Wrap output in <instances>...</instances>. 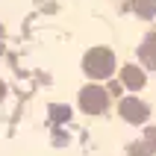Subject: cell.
Here are the masks:
<instances>
[{
    "label": "cell",
    "instance_id": "6da1fadb",
    "mask_svg": "<svg viewBox=\"0 0 156 156\" xmlns=\"http://www.w3.org/2000/svg\"><path fill=\"white\" fill-rule=\"evenodd\" d=\"M83 68L91 80H106L112 77L115 71V53L109 47H91V50L83 56Z\"/></svg>",
    "mask_w": 156,
    "mask_h": 156
},
{
    "label": "cell",
    "instance_id": "7a4b0ae2",
    "mask_svg": "<svg viewBox=\"0 0 156 156\" xmlns=\"http://www.w3.org/2000/svg\"><path fill=\"white\" fill-rule=\"evenodd\" d=\"M109 106V91L100 86H86L80 91V109L86 115H100Z\"/></svg>",
    "mask_w": 156,
    "mask_h": 156
},
{
    "label": "cell",
    "instance_id": "3957f363",
    "mask_svg": "<svg viewBox=\"0 0 156 156\" xmlns=\"http://www.w3.org/2000/svg\"><path fill=\"white\" fill-rule=\"evenodd\" d=\"M118 109H121V118H124V121H130V124H144V121H147V115H150L147 103H141L139 97H124Z\"/></svg>",
    "mask_w": 156,
    "mask_h": 156
},
{
    "label": "cell",
    "instance_id": "277c9868",
    "mask_svg": "<svg viewBox=\"0 0 156 156\" xmlns=\"http://www.w3.org/2000/svg\"><path fill=\"white\" fill-rule=\"evenodd\" d=\"M121 86L139 91V88L144 86V71L136 68V65H124V68H121Z\"/></svg>",
    "mask_w": 156,
    "mask_h": 156
},
{
    "label": "cell",
    "instance_id": "5b68a950",
    "mask_svg": "<svg viewBox=\"0 0 156 156\" xmlns=\"http://www.w3.org/2000/svg\"><path fill=\"white\" fill-rule=\"evenodd\" d=\"M139 59L144 62L147 68L156 71V35H147V38L141 41V47H139Z\"/></svg>",
    "mask_w": 156,
    "mask_h": 156
},
{
    "label": "cell",
    "instance_id": "8992f818",
    "mask_svg": "<svg viewBox=\"0 0 156 156\" xmlns=\"http://www.w3.org/2000/svg\"><path fill=\"white\" fill-rule=\"evenodd\" d=\"M136 12L141 18H153L156 15V0H136Z\"/></svg>",
    "mask_w": 156,
    "mask_h": 156
},
{
    "label": "cell",
    "instance_id": "52a82bcc",
    "mask_svg": "<svg viewBox=\"0 0 156 156\" xmlns=\"http://www.w3.org/2000/svg\"><path fill=\"white\" fill-rule=\"evenodd\" d=\"M156 150L150 147L147 141H136V144H130V156H153Z\"/></svg>",
    "mask_w": 156,
    "mask_h": 156
},
{
    "label": "cell",
    "instance_id": "ba28073f",
    "mask_svg": "<svg viewBox=\"0 0 156 156\" xmlns=\"http://www.w3.org/2000/svg\"><path fill=\"white\" fill-rule=\"evenodd\" d=\"M50 118L56 124H59V121H68V118H71V109H68V106H53V109H50Z\"/></svg>",
    "mask_w": 156,
    "mask_h": 156
},
{
    "label": "cell",
    "instance_id": "9c48e42d",
    "mask_svg": "<svg viewBox=\"0 0 156 156\" xmlns=\"http://www.w3.org/2000/svg\"><path fill=\"white\" fill-rule=\"evenodd\" d=\"M144 141L156 150V127H147V130H144Z\"/></svg>",
    "mask_w": 156,
    "mask_h": 156
},
{
    "label": "cell",
    "instance_id": "30bf717a",
    "mask_svg": "<svg viewBox=\"0 0 156 156\" xmlns=\"http://www.w3.org/2000/svg\"><path fill=\"white\" fill-rule=\"evenodd\" d=\"M121 83H109V88H106V91H109V94H115V97H118V94H121Z\"/></svg>",
    "mask_w": 156,
    "mask_h": 156
},
{
    "label": "cell",
    "instance_id": "8fae6325",
    "mask_svg": "<svg viewBox=\"0 0 156 156\" xmlns=\"http://www.w3.org/2000/svg\"><path fill=\"white\" fill-rule=\"evenodd\" d=\"M3 97H6V86H3V83H0V100H3Z\"/></svg>",
    "mask_w": 156,
    "mask_h": 156
}]
</instances>
